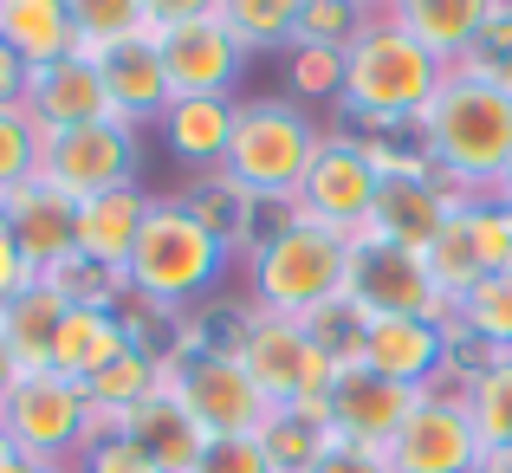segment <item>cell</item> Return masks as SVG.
<instances>
[{
	"label": "cell",
	"mask_w": 512,
	"mask_h": 473,
	"mask_svg": "<svg viewBox=\"0 0 512 473\" xmlns=\"http://www.w3.org/2000/svg\"><path fill=\"white\" fill-rule=\"evenodd\" d=\"M279 65H286L292 104H338V91H344V46H305V39H292V46L279 52Z\"/></svg>",
	"instance_id": "34"
},
{
	"label": "cell",
	"mask_w": 512,
	"mask_h": 473,
	"mask_svg": "<svg viewBox=\"0 0 512 473\" xmlns=\"http://www.w3.org/2000/svg\"><path fill=\"white\" fill-rule=\"evenodd\" d=\"M0 435H7L33 467H59L65 473L91 441V402H85V389L65 383V376L26 370L20 383L7 389V402H0Z\"/></svg>",
	"instance_id": "10"
},
{
	"label": "cell",
	"mask_w": 512,
	"mask_h": 473,
	"mask_svg": "<svg viewBox=\"0 0 512 473\" xmlns=\"http://www.w3.org/2000/svg\"><path fill=\"white\" fill-rule=\"evenodd\" d=\"M493 201H500V208H512V162H506V175H500V182H493Z\"/></svg>",
	"instance_id": "46"
},
{
	"label": "cell",
	"mask_w": 512,
	"mask_h": 473,
	"mask_svg": "<svg viewBox=\"0 0 512 473\" xmlns=\"http://www.w3.org/2000/svg\"><path fill=\"white\" fill-rule=\"evenodd\" d=\"M72 20H78V52L98 59V52L150 33V0H72Z\"/></svg>",
	"instance_id": "32"
},
{
	"label": "cell",
	"mask_w": 512,
	"mask_h": 473,
	"mask_svg": "<svg viewBox=\"0 0 512 473\" xmlns=\"http://www.w3.org/2000/svg\"><path fill=\"white\" fill-rule=\"evenodd\" d=\"M7 234L39 279H59L78 260V208L65 195H52L46 182H26L7 195Z\"/></svg>",
	"instance_id": "18"
},
{
	"label": "cell",
	"mask_w": 512,
	"mask_h": 473,
	"mask_svg": "<svg viewBox=\"0 0 512 473\" xmlns=\"http://www.w3.org/2000/svg\"><path fill=\"white\" fill-rule=\"evenodd\" d=\"M221 344L240 357V370L260 383V396L273 409H292L299 396H325L331 376L344 370V357L325 337H312V324L279 318V312H240V324Z\"/></svg>",
	"instance_id": "8"
},
{
	"label": "cell",
	"mask_w": 512,
	"mask_h": 473,
	"mask_svg": "<svg viewBox=\"0 0 512 473\" xmlns=\"http://www.w3.org/2000/svg\"><path fill=\"white\" fill-rule=\"evenodd\" d=\"M156 389H163V350H150V344L137 337V344H130L124 357H117V363H104V370L85 383V402L124 422V415L137 409V402H150Z\"/></svg>",
	"instance_id": "28"
},
{
	"label": "cell",
	"mask_w": 512,
	"mask_h": 473,
	"mask_svg": "<svg viewBox=\"0 0 512 473\" xmlns=\"http://www.w3.org/2000/svg\"><path fill=\"white\" fill-rule=\"evenodd\" d=\"M26 78H33V65H26L7 39H0V111H13V104L26 98Z\"/></svg>",
	"instance_id": "42"
},
{
	"label": "cell",
	"mask_w": 512,
	"mask_h": 473,
	"mask_svg": "<svg viewBox=\"0 0 512 473\" xmlns=\"http://www.w3.org/2000/svg\"><path fill=\"white\" fill-rule=\"evenodd\" d=\"M344 312L350 318H448L435 299L422 253L396 247V240H350V279H344Z\"/></svg>",
	"instance_id": "12"
},
{
	"label": "cell",
	"mask_w": 512,
	"mask_h": 473,
	"mask_svg": "<svg viewBox=\"0 0 512 473\" xmlns=\"http://www.w3.org/2000/svg\"><path fill=\"white\" fill-rule=\"evenodd\" d=\"M0 473H33V461H26V454L13 448L7 435H0Z\"/></svg>",
	"instance_id": "44"
},
{
	"label": "cell",
	"mask_w": 512,
	"mask_h": 473,
	"mask_svg": "<svg viewBox=\"0 0 512 473\" xmlns=\"http://www.w3.org/2000/svg\"><path fill=\"white\" fill-rule=\"evenodd\" d=\"M474 59H487L493 72L512 78V7H500V0L487 7V33H480V52H474Z\"/></svg>",
	"instance_id": "40"
},
{
	"label": "cell",
	"mask_w": 512,
	"mask_h": 473,
	"mask_svg": "<svg viewBox=\"0 0 512 473\" xmlns=\"http://www.w3.org/2000/svg\"><path fill=\"white\" fill-rule=\"evenodd\" d=\"M0 39L26 65H52L78 52V20L72 0H0Z\"/></svg>",
	"instance_id": "25"
},
{
	"label": "cell",
	"mask_w": 512,
	"mask_h": 473,
	"mask_svg": "<svg viewBox=\"0 0 512 473\" xmlns=\"http://www.w3.org/2000/svg\"><path fill=\"white\" fill-rule=\"evenodd\" d=\"M422 162L454 195H493V182L512 162V78L487 59L448 65L435 104L415 117Z\"/></svg>",
	"instance_id": "1"
},
{
	"label": "cell",
	"mask_w": 512,
	"mask_h": 473,
	"mask_svg": "<svg viewBox=\"0 0 512 473\" xmlns=\"http://www.w3.org/2000/svg\"><path fill=\"white\" fill-rule=\"evenodd\" d=\"M247 292L253 312H279L318 324L325 312H344V279H350V240L312 221H273L247 253Z\"/></svg>",
	"instance_id": "3"
},
{
	"label": "cell",
	"mask_w": 512,
	"mask_h": 473,
	"mask_svg": "<svg viewBox=\"0 0 512 473\" xmlns=\"http://www.w3.org/2000/svg\"><path fill=\"white\" fill-rule=\"evenodd\" d=\"M0 227H7V201H0Z\"/></svg>",
	"instance_id": "47"
},
{
	"label": "cell",
	"mask_w": 512,
	"mask_h": 473,
	"mask_svg": "<svg viewBox=\"0 0 512 473\" xmlns=\"http://www.w3.org/2000/svg\"><path fill=\"white\" fill-rule=\"evenodd\" d=\"M350 357L402 389H441L454 376V318H357Z\"/></svg>",
	"instance_id": "14"
},
{
	"label": "cell",
	"mask_w": 512,
	"mask_h": 473,
	"mask_svg": "<svg viewBox=\"0 0 512 473\" xmlns=\"http://www.w3.org/2000/svg\"><path fill=\"white\" fill-rule=\"evenodd\" d=\"M65 473H163V467H156L130 435H104V441H91Z\"/></svg>",
	"instance_id": "38"
},
{
	"label": "cell",
	"mask_w": 512,
	"mask_h": 473,
	"mask_svg": "<svg viewBox=\"0 0 512 473\" xmlns=\"http://www.w3.org/2000/svg\"><path fill=\"white\" fill-rule=\"evenodd\" d=\"M474 473H512V448H487L480 454V467Z\"/></svg>",
	"instance_id": "45"
},
{
	"label": "cell",
	"mask_w": 512,
	"mask_h": 473,
	"mask_svg": "<svg viewBox=\"0 0 512 473\" xmlns=\"http://www.w3.org/2000/svg\"><path fill=\"white\" fill-rule=\"evenodd\" d=\"M428 389H402L389 376L363 370V363H344L331 376V441H357V448H389L409 409L422 402Z\"/></svg>",
	"instance_id": "17"
},
{
	"label": "cell",
	"mask_w": 512,
	"mask_h": 473,
	"mask_svg": "<svg viewBox=\"0 0 512 473\" xmlns=\"http://www.w3.org/2000/svg\"><path fill=\"white\" fill-rule=\"evenodd\" d=\"M33 279H39V273L26 266V253L13 247V234L0 227V305H13V299H20L26 286H33Z\"/></svg>",
	"instance_id": "41"
},
{
	"label": "cell",
	"mask_w": 512,
	"mask_h": 473,
	"mask_svg": "<svg viewBox=\"0 0 512 473\" xmlns=\"http://www.w3.org/2000/svg\"><path fill=\"white\" fill-rule=\"evenodd\" d=\"M163 383H169V396L195 415V428L208 441L214 435H266V422L279 415L273 402L260 396V383L240 370L234 350L201 337V331H188L175 350H163Z\"/></svg>",
	"instance_id": "6"
},
{
	"label": "cell",
	"mask_w": 512,
	"mask_h": 473,
	"mask_svg": "<svg viewBox=\"0 0 512 473\" xmlns=\"http://www.w3.org/2000/svg\"><path fill=\"white\" fill-rule=\"evenodd\" d=\"M318 124L292 98H247L234 117V143L221 156V182H234L260 208H292L312 169Z\"/></svg>",
	"instance_id": "5"
},
{
	"label": "cell",
	"mask_w": 512,
	"mask_h": 473,
	"mask_svg": "<svg viewBox=\"0 0 512 473\" xmlns=\"http://www.w3.org/2000/svg\"><path fill=\"white\" fill-rule=\"evenodd\" d=\"M376 162H383V195H376L370 234L376 240H396V247L428 253V247H435V234L448 227V214L461 208L467 195H454V188L441 182L422 156H396L389 143H376Z\"/></svg>",
	"instance_id": "15"
},
{
	"label": "cell",
	"mask_w": 512,
	"mask_h": 473,
	"mask_svg": "<svg viewBox=\"0 0 512 473\" xmlns=\"http://www.w3.org/2000/svg\"><path fill=\"white\" fill-rule=\"evenodd\" d=\"M363 26V7L350 0H299V39L305 46H350Z\"/></svg>",
	"instance_id": "36"
},
{
	"label": "cell",
	"mask_w": 512,
	"mask_h": 473,
	"mask_svg": "<svg viewBox=\"0 0 512 473\" xmlns=\"http://www.w3.org/2000/svg\"><path fill=\"white\" fill-rule=\"evenodd\" d=\"M20 111L39 124V137H46V130L117 124V104H111V91H104V72H98V59H85V52L52 59V65H33Z\"/></svg>",
	"instance_id": "16"
},
{
	"label": "cell",
	"mask_w": 512,
	"mask_h": 473,
	"mask_svg": "<svg viewBox=\"0 0 512 473\" xmlns=\"http://www.w3.org/2000/svg\"><path fill=\"white\" fill-rule=\"evenodd\" d=\"M65 312H72V299H65L59 279H33L13 305H0V331H7L13 350H20L26 370H46V350H52V337H59Z\"/></svg>",
	"instance_id": "26"
},
{
	"label": "cell",
	"mask_w": 512,
	"mask_h": 473,
	"mask_svg": "<svg viewBox=\"0 0 512 473\" xmlns=\"http://www.w3.org/2000/svg\"><path fill=\"white\" fill-rule=\"evenodd\" d=\"M376 195H383L376 143L357 137V130H318L312 169H305L299 201L286 214L292 221H312V227H331L344 240H363L370 234V214H376Z\"/></svg>",
	"instance_id": "9"
},
{
	"label": "cell",
	"mask_w": 512,
	"mask_h": 473,
	"mask_svg": "<svg viewBox=\"0 0 512 473\" xmlns=\"http://www.w3.org/2000/svg\"><path fill=\"white\" fill-rule=\"evenodd\" d=\"M188 473H279V467L266 454V435H214Z\"/></svg>",
	"instance_id": "37"
},
{
	"label": "cell",
	"mask_w": 512,
	"mask_h": 473,
	"mask_svg": "<svg viewBox=\"0 0 512 473\" xmlns=\"http://www.w3.org/2000/svg\"><path fill=\"white\" fill-rule=\"evenodd\" d=\"M422 266H428V279H435V299L448 305V318H454V305H461L480 279H493L487 260H480V240H474V221H467V201L448 214V227H441L435 247L422 253Z\"/></svg>",
	"instance_id": "27"
},
{
	"label": "cell",
	"mask_w": 512,
	"mask_h": 473,
	"mask_svg": "<svg viewBox=\"0 0 512 473\" xmlns=\"http://www.w3.org/2000/svg\"><path fill=\"white\" fill-rule=\"evenodd\" d=\"M130 344H137V331H130V318L117 312V305H72L65 324H59V337H52V350H46V370L85 389L91 376H98L104 363H117Z\"/></svg>",
	"instance_id": "20"
},
{
	"label": "cell",
	"mask_w": 512,
	"mask_h": 473,
	"mask_svg": "<svg viewBox=\"0 0 512 473\" xmlns=\"http://www.w3.org/2000/svg\"><path fill=\"white\" fill-rule=\"evenodd\" d=\"M33 473H59V467H33Z\"/></svg>",
	"instance_id": "48"
},
{
	"label": "cell",
	"mask_w": 512,
	"mask_h": 473,
	"mask_svg": "<svg viewBox=\"0 0 512 473\" xmlns=\"http://www.w3.org/2000/svg\"><path fill=\"white\" fill-rule=\"evenodd\" d=\"M182 201H188V208H195L201 221H208V227H214V234H221L234 253H247L253 240L266 234V227L253 221V214H260V201H247L234 182H221V175H208V182H201L195 195H182Z\"/></svg>",
	"instance_id": "33"
},
{
	"label": "cell",
	"mask_w": 512,
	"mask_h": 473,
	"mask_svg": "<svg viewBox=\"0 0 512 473\" xmlns=\"http://www.w3.org/2000/svg\"><path fill=\"white\" fill-rule=\"evenodd\" d=\"M487 7H493V0H396L389 20H396L422 52H435L441 65H461V59L480 52Z\"/></svg>",
	"instance_id": "23"
},
{
	"label": "cell",
	"mask_w": 512,
	"mask_h": 473,
	"mask_svg": "<svg viewBox=\"0 0 512 473\" xmlns=\"http://www.w3.org/2000/svg\"><path fill=\"white\" fill-rule=\"evenodd\" d=\"M480 454H487V441H480L474 415L461 402V383H441L389 435L383 461H389V473H474Z\"/></svg>",
	"instance_id": "13"
},
{
	"label": "cell",
	"mask_w": 512,
	"mask_h": 473,
	"mask_svg": "<svg viewBox=\"0 0 512 473\" xmlns=\"http://www.w3.org/2000/svg\"><path fill=\"white\" fill-rule=\"evenodd\" d=\"M227 33L247 46V59L260 52H286L299 39V0H221Z\"/></svg>",
	"instance_id": "31"
},
{
	"label": "cell",
	"mask_w": 512,
	"mask_h": 473,
	"mask_svg": "<svg viewBox=\"0 0 512 473\" xmlns=\"http://www.w3.org/2000/svg\"><path fill=\"white\" fill-rule=\"evenodd\" d=\"M461 402L487 448H512V357H480L461 376Z\"/></svg>",
	"instance_id": "29"
},
{
	"label": "cell",
	"mask_w": 512,
	"mask_h": 473,
	"mask_svg": "<svg viewBox=\"0 0 512 473\" xmlns=\"http://www.w3.org/2000/svg\"><path fill=\"white\" fill-rule=\"evenodd\" d=\"M227 266H234V247H227L188 201L156 195L150 221H143V234H137V253H130V266H124V292H137L143 305L169 312V305L208 299L227 279Z\"/></svg>",
	"instance_id": "4"
},
{
	"label": "cell",
	"mask_w": 512,
	"mask_h": 473,
	"mask_svg": "<svg viewBox=\"0 0 512 473\" xmlns=\"http://www.w3.org/2000/svg\"><path fill=\"white\" fill-rule=\"evenodd\" d=\"M234 117H240V98H175L163 111V124H156L163 156L182 162V169L221 175V156L234 143Z\"/></svg>",
	"instance_id": "22"
},
{
	"label": "cell",
	"mask_w": 512,
	"mask_h": 473,
	"mask_svg": "<svg viewBox=\"0 0 512 473\" xmlns=\"http://www.w3.org/2000/svg\"><path fill=\"white\" fill-rule=\"evenodd\" d=\"M150 39L175 98H234L253 65L247 46L227 33L221 0H150Z\"/></svg>",
	"instance_id": "7"
},
{
	"label": "cell",
	"mask_w": 512,
	"mask_h": 473,
	"mask_svg": "<svg viewBox=\"0 0 512 473\" xmlns=\"http://www.w3.org/2000/svg\"><path fill=\"white\" fill-rule=\"evenodd\" d=\"M26 376V363H20V350L7 344V331H0V402H7V389Z\"/></svg>",
	"instance_id": "43"
},
{
	"label": "cell",
	"mask_w": 512,
	"mask_h": 473,
	"mask_svg": "<svg viewBox=\"0 0 512 473\" xmlns=\"http://www.w3.org/2000/svg\"><path fill=\"white\" fill-rule=\"evenodd\" d=\"M124 435L137 441V448L150 454V461L163 467V473H188V467L201 461V448H208V435H201L195 415H188L182 402L169 396V383L156 389L150 402H137V409L124 415Z\"/></svg>",
	"instance_id": "24"
},
{
	"label": "cell",
	"mask_w": 512,
	"mask_h": 473,
	"mask_svg": "<svg viewBox=\"0 0 512 473\" xmlns=\"http://www.w3.org/2000/svg\"><path fill=\"white\" fill-rule=\"evenodd\" d=\"M143 169V143L130 124H85V130H46L39 137V175L52 195L78 201L111 195V188H137Z\"/></svg>",
	"instance_id": "11"
},
{
	"label": "cell",
	"mask_w": 512,
	"mask_h": 473,
	"mask_svg": "<svg viewBox=\"0 0 512 473\" xmlns=\"http://www.w3.org/2000/svg\"><path fill=\"white\" fill-rule=\"evenodd\" d=\"M33 175H39V124L13 104V111H0V201L26 188Z\"/></svg>",
	"instance_id": "35"
},
{
	"label": "cell",
	"mask_w": 512,
	"mask_h": 473,
	"mask_svg": "<svg viewBox=\"0 0 512 473\" xmlns=\"http://www.w3.org/2000/svg\"><path fill=\"white\" fill-rule=\"evenodd\" d=\"M150 208H156V195L143 182L78 201V260L98 266V273H111V279H124V266H130V253H137V234H143V221H150Z\"/></svg>",
	"instance_id": "19"
},
{
	"label": "cell",
	"mask_w": 512,
	"mask_h": 473,
	"mask_svg": "<svg viewBox=\"0 0 512 473\" xmlns=\"http://www.w3.org/2000/svg\"><path fill=\"white\" fill-rule=\"evenodd\" d=\"M98 72H104V91H111V104H117V124H130V130L137 124H163V111L175 104L163 52H156L150 33L98 52Z\"/></svg>",
	"instance_id": "21"
},
{
	"label": "cell",
	"mask_w": 512,
	"mask_h": 473,
	"mask_svg": "<svg viewBox=\"0 0 512 473\" xmlns=\"http://www.w3.org/2000/svg\"><path fill=\"white\" fill-rule=\"evenodd\" d=\"M448 65L435 52H422L396 20L383 13H363L357 39L344 46V91H338V111L350 117L357 130H396V124H415V117L435 104Z\"/></svg>",
	"instance_id": "2"
},
{
	"label": "cell",
	"mask_w": 512,
	"mask_h": 473,
	"mask_svg": "<svg viewBox=\"0 0 512 473\" xmlns=\"http://www.w3.org/2000/svg\"><path fill=\"white\" fill-rule=\"evenodd\" d=\"M454 337H474L487 357H512V273H493L454 305Z\"/></svg>",
	"instance_id": "30"
},
{
	"label": "cell",
	"mask_w": 512,
	"mask_h": 473,
	"mask_svg": "<svg viewBox=\"0 0 512 473\" xmlns=\"http://www.w3.org/2000/svg\"><path fill=\"white\" fill-rule=\"evenodd\" d=\"M305 473H389L383 448H357V441H325L318 448V461Z\"/></svg>",
	"instance_id": "39"
}]
</instances>
